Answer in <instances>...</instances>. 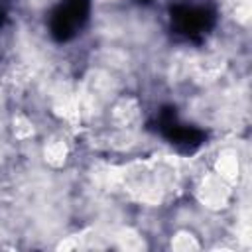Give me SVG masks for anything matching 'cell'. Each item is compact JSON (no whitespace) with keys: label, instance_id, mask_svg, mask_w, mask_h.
I'll return each instance as SVG.
<instances>
[{"label":"cell","instance_id":"4","mask_svg":"<svg viewBox=\"0 0 252 252\" xmlns=\"http://www.w3.org/2000/svg\"><path fill=\"white\" fill-rule=\"evenodd\" d=\"M0 26H2V14H0Z\"/></svg>","mask_w":252,"mask_h":252},{"label":"cell","instance_id":"1","mask_svg":"<svg viewBox=\"0 0 252 252\" xmlns=\"http://www.w3.org/2000/svg\"><path fill=\"white\" fill-rule=\"evenodd\" d=\"M156 124H158V132L183 154H191L205 144L207 134L199 128H193V126L179 122L175 108H161L158 112Z\"/></svg>","mask_w":252,"mask_h":252},{"label":"cell","instance_id":"3","mask_svg":"<svg viewBox=\"0 0 252 252\" xmlns=\"http://www.w3.org/2000/svg\"><path fill=\"white\" fill-rule=\"evenodd\" d=\"M171 26L179 35L199 41L215 26V12L207 6L177 4L171 8Z\"/></svg>","mask_w":252,"mask_h":252},{"label":"cell","instance_id":"2","mask_svg":"<svg viewBox=\"0 0 252 252\" xmlns=\"http://www.w3.org/2000/svg\"><path fill=\"white\" fill-rule=\"evenodd\" d=\"M91 0H63L49 16V32L57 41H69L85 26Z\"/></svg>","mask_w":252,"mask_h":252},{"label":"cell","instance_id":"5","mask_svg":"<svg viewBox=\"0 0 252 252\" xmlns=\"http://www.w3.org/2000/svg\"><path fill=\"white\" fill-rule=\"evenodd\" d=\"M142 2H148V0H142Z\"/></svg>","mask_w":252,"mask_h":252}]
</instances>
